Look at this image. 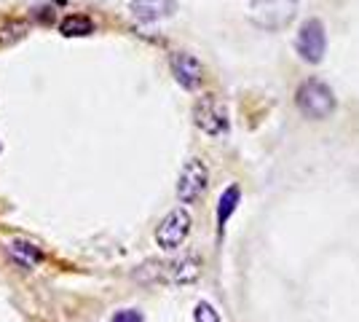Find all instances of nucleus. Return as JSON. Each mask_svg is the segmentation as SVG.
<instances>
[{"label":"nucleus","mask_w":359,"mask_h":322,"mask_svg":"<svg viewBox=\"0 0 359 322\" xmlns=\"http://www.w3.org/2000/svg\"><path fill=\"white\" fill-rule=\"evenodd\" d=\"M201 258L198 255H180L172 261H150L145 263L137 276L145 282H161V285H194L196 279L201 276Z\"/></svg>","instance_id":"f257e3e1"},{"label":"nucleus","mask_w":359,"mask_h":322,"mask_svg":"<svg viewBox=\"0 0 359 322\" xmlns=\"http://www.w3.org/2000/svg\"><path fill=\"white\" fill-rule=\"evenodd\" d=\"M295 105L306 119L325 121L335 113V92L330 89L325 81L309 78L295 89Z\"/></svg>","instance_id":"f03ea898"},{"label":"nucleus","mask_w":359,"mask_h":322,"mask_svg":"<svg viewBox=\"0 0 359 322\" xmlns=\"http://www.w3.org/2000/svg\"><path fill=\"white\" fill-rule=\"evenodd\" d=\"M298 16V0H252L250 22L260 30L279 32Z\"/></svg>","instance_id":"7ed1b4c3"},{"label":"nucleus","mask_w":359,"mask_h":322,"mask_svg":"<svg viewBox=\"0 0 359 322\" xmlns=\"http://www.w3.org/2000/svg\"><path fill=\"white\" fill-rule=\"evenodd\" d=\"M194 123L210 137H220L228 135L231 129V116H228V105L217 94H204L198 97L194 105Z\"/></svg>","instance_id":"20e7f679"},{"label":"nucleus","mask_w":359,"mask_h":322,"mask_svg":"<svg viewBox=\"0 0 359 322\" xmlns=\"http://www.w3.org/2000/svg\"><path fill=\"white\" fill-rule=\"evenodd\" d=\"M210 185V169L204 164V159H188L177 177V199L182 204H194L204 196Z\"/></svg>","instance_id":"39448f33"},{"label":"nucleus","mask_w":359,"mask_h":322,"mask_svg":"<svg viewBox=\"0 0 359 322\" xmlns=\"http://www.w3.org/2000/svg\"><path fill=\"white\" fill-rule=\"evenodd\" d=\"M191 226H194L191 213H188L185 207H175V210L166 213L164 220L158 223V229H156V242H158L161 250H177V247L188 239Z\"/></svg>","instance_id":"423d86ee"},{"label":"nucleus","mask_w":359,"mask_h":322,"mask_svg":"<svg viewBox=\"0 0 359 322\" xmlns=\"http://www.w3.org/2000/svg\"><path fill=\"white\" fill-rule=\"evenodd\" d=\"M295 48H298L300 60L309 62V65H319L325 60V51H327V32L325 25L319 19H306L300 25V32L295 38Z\"/></svg>","instance_id":"0eeeda50"},{"label":"nucleus","mask_w":359,"mask_h":322,"mask_svg":"<svg viewBox=\"0 0 359 322\" xmlns=\"http://www.w3.org/2000/svg\"><path fill=\"white\" fill-rule=\"evenodd\" d=\"M169 67H172L175 81L182 89H188V92L198 89L201 81H204V65L196 60L194 54H188V51H175L169 57Z\"/></svg>","instance_id":"6e6552de"},{"label":"nucleus","mask_w":359,"mask_h":322,"mask_svg":"<svg viewBox=\"0 0 359 322\" xmlns=\"http://www.w3.org/2000/svg\"><path fill=\"white\" fill-rule=\"evenodd\" d=\"M129 11L137 22L150 25V22H158V19L175 14V0H132Z\"/></svg>","instance_id":"1a4fd4ad"},{"label":"nucleus","mask_w":359,"mask_h":322,"mask_svg":"<svg viewBox=\"0 0 359 322\" xmlns=\"http://www.w3.org/2000/svg\"><path fill=\"white\" fill-rule=\"evenodd\" d=\"M239 201H241V188H239V185H228L223 194H220V201H217V226H220V231H223L225 223L231 220V215L236 213Z\"/></svg>","instance_id":"9d476101"},{"label":"nucleus","mask_w":359,"mask_h":322,"mask_svg":"<svg viewBox=\"0 0 359 322\" xmlns=\"http://www.w3.org/2000/svg\"><path fill=\"white\" fill-rule=\"evenodd\" d=\"M8 250H11V255H14L16 261L22 263V266H27V269H32V266H38V263L43 261V250L38 245H32V242H27V239H14Z\"/></svg>","instance_id":"9b49d317"},{"label":"nucleus","mask_w":359,"mask_h":322,"mask_svg":"<svg viewBox=\"0 0 359 322\" xmlns=\"http://www.w3.org/2000/svg\"><path fill=\"white\" fill-rule=\"evenodd\" d=\"M60 32L65 38H83V35L94 32V22L83 14H70L60 22Z\"/></svg>","instance_id":"f8f14e48"},{"label":"nucleus","mask_w":359,"mask_h":322,"mask_svg":"<svg viewBox=\"0 0 359 322\" xmlns=\"http://www.w3.org/2000/svg\"><path fill=\"white\" fill-rule=\"evenodd\" d=\"M27 35V22H19V19H8L0 25V46H14L22 38Z\"/></svg>","instance_id":"ddd939ff"},{"label":"nucleus","mask_w":359,"mask_h":322,"mask_svg":"<svg viewBox=\"0 0 359 322\" xmlns=\"http://www.w3.org/2000/svg\"><path fill=\"white\" fill-rule=\"evenodd\" d=\"M194 320L196 322H220V314L215 311V307L212 304H207V301H198L194 309Z\"/></svg>","instance_id":"4468645a"},{"label":"nucleus","mask_w":359,"mask_h":322,"mask_svg":"<svg viewBox=\"0 0 359 322\" xmlns=\"http://www.w3.org/2000/svg\"><path fill=\"white\" fill-rule=\"evenodd\" d=\"M110 322H142V311H137V309H118Z\"/></svg>","instance_id":"2eb2a0df"}]
</instances>
